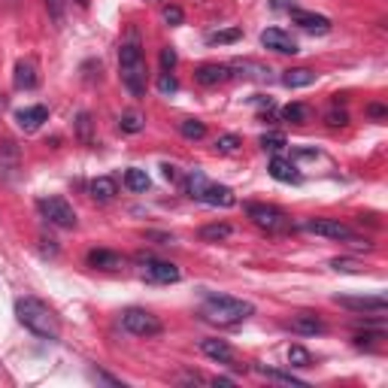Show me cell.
<instances>
[{
    "label": "cell",
    "mask_w": 388,
    "mask_h": 388,
    "mask_svg": "<svg viewBox=\"0 0 388 388\" xmlns=\"http://www.w3.org/2000/svg\"><path fill=\"white\" fill-rule=\"evenodd\" d=\"M16 318L18 325H25L31 334H37L43 340H58L61 337V322L49 303H43L37 298H18L16 301Z\"/></svg>",
    "instance_id": "obj_1"
},
{
    "label": "cell",
    "mask_w": 388,
    "mask_h": 388,
    "mask_svg": "<svg viewBox=\"0 0 388 388\" xmlns=\"http://www.w3.org/2000/svg\"><path fill=\"white\" fill-rule=\"evenodd\" d=\"M255 313V306L249 301L231 298V294H207L200 306V316L212 325H239Z\"/></svg>",
    "instance_id": "obj_2"
},
{
    "label": "cell",
    "mask_w": 388,
    "mask_h": 388,
    "mask_svg": "<svg viewBox=\"0 0 388 388\" xmlns=\"http://www.w3.org/2000/svg\"><path fill=\"white\" fill-rule=\"evenodd\" d=\"M119 76H122V85L131 91L134 97H143L146 95V58H143V49L136 40L122 43L119 49Z\"/></svg>",
    "instance_id": "obj_3"
},
{
    "label": "cell",
    "mask_w": 388,
    "mask_h": 388,
    "mask_svg": "<svg viewBox=\"0 0 388 388\" xmlns=\"http://www.w3.org/2000/svg\"><path fill=\"white\" fill-rule=\"evenodd\" d=\"M185 194L191 200H200L207 207H234L237 198L227 185H219V182H210L203 170H191L185 176Z\"/></svg>",
    "instance_id": "obj_4"
},
{
    "label": "cell",
    "mask_w": 388,
    "mask_h": 388,
    "mask_svg": "<svg viewBox=\"0 0 388 388\" xmlns=\"http://www.w3.org/2000/svg\"><path fill=\"white\" fill-rule=\"evenodd\" d=\"M122 325L124 330H131L134 337H158L164 330L161 318L152 316L149 310H140V306H131V310L122 313Z\"/></svg>",
    "instance_id": "obj_5"
},
{
    "label": "cell",
    "mask_w": 388,
    "mask_h": 388,
    "mask_svg": "<svg viewBox=\"0 0 388 388\" xmlns=\"http://www.w3.org/2000/svg\"><path fill=\"white\" fill-rule=\"evenodd\" d=\"M246 212L258 227H264L270 234H279V231H289L291 219L285 215L279 207H270V203H246Z\"/></svg>",
    "instance_id": "obj_6"
},
{
    "label": "cell",
    "mask_w": 388,
    "mask_h": 388,
    "mask_svg": "<svg viewBox=\"0 0 388 388\" xmlns=\"http://www.w3.org/2000/svg\"><path fill=\"white\" fill-rule=\"evenodd\" d=\"M140 264V276L146 282H158V285H170V282H179L182 279V270L170 261H158V258H149V255H140L136 258Z\"/></svg>",
    "instance_id": "obj_7"
},
{
    "label": "cell",
    "mask_w": 388,
    "mask_h": 388,
    "mask_svg": "<svg viewBox=\"0 0 388 388\" xmlns=\"http://www.w3.org/2000/svg\"><path fill=\"white\" fill-rule=\"evenodd\" d=\"M37 207L43 212V219H49V225L58 227H76V212L64 198H40Z\"/></svg>",
    "instance_id": "obj_8"
},
{
    "label": "cell",
    "mask_w": 388,
    "mask_h": 388,
    "mask_svg": "<svg viewBox=\"0 0 388 388\" xmlns=\"http://www.w3.org/2000/svg\"><path fill=\"white\" fill-rule=\"evenodd\" d=\"M301 231L306 234H316V237H325V239H355L352 227L343 225L340 219H306L298 225Z\"/></svg>",
    "instance_id": "obj_9"
},
{
    "label": "cell",
    "mask_w": 388,
    "mask_h": 388,
    "mask_svg": "<svg viewBox=\"0 0 388 388\" xmlns=\"http://www.w3.org/2000/svg\"><path fill=\"white\" fill-rule=\"evenodd\" d=\"M340 306L346 310H355V313H373V316H382L388 310V301L382 294H364V298H334Z\"/></svg>",
    "instance_id": "obj_10"
},
{
    "label": "cell",
    "mask_w": 388,
    "mask_h": 388,
    "mask_svg": "<svg viewBox=\"0 0 388 388\" xmlns=\"http://www.w3.org/2000/svg\"><path fill=\"white\" fill-rule=\"evenodd\" d=\"M261 43H264L267 49L279 52V55H298V52H301L291 33H285V31H279V28H267L264 33H261Z\"/></svg>",
    "instance_id": "obj_11"
},
{
    "label": "cell",
    "mask_w": 388,
    "mask_h": 388,
    "mask_svg": "<svg viewBox=\"0 0 388 388\" xmlns=\"http://www.w3.org/2000/svg\"><path fill=\"white\" fill-rule=\"evenodd\" d=\"M289 16H291L294 25L303 28V31H310V33H328L330 31V18H325V16L306 13V9H289Z\"/></svg>",
    "instance_id": "obj_12"
},
{
    "label": "cell",
    "mask_w": 388,
    "mask_h": 388,
    "mask_svg": "<svg viewBox=\"0 0 388 388\" xmlns=\"http://www.w3.org/2000/svg\"><path fill=\"white\" fill-rule=\"evenodd\" d=\"M200 352L207 358L212 361H219V364H234V349L225 343V340H215V337H207V340H200ZM234 367H239V364H234Z\"/></svg>",
    "instance_id": "obj_13"
},
{
    "label": "cell",
    "mask_w": 388,
    "mask_h": 388,
    "mask_svg": "<svg viewBox=\"0 0 388 388\" xmlns=\"http://www.w3.org/2000/svg\"><path fill=\"white\" fill-rule=\"evenodd\" d=\"M194 79H198L200 85H207V88L222 85V82L231 79V67H227V64H200L198 73H194Z\"/></svg>",
    "instance_id": "obj_14"
},
{
    "label": "cell",
    "mask_w": 388,
    "mask_h": 388,
    "mask_svg": "<svg viewBox=\"0 0 388 388\" xmlns=\"http://www.w3.org/2000/svg\"><path fill=\"white\" fill-rule=\"evenodd\" d=\"M45 119H49V109H45V107H25V109L16 112V124L21 131H28V134L37 131Z\"/></svg>",
    "instance_id": "obj_15"
},
{
    "label": "cell",
    "mask_w": 388,
    "mask_h": 388,
    "mask_svg": "<svg viewBox=\"0 0 388 388\" xmlns=\"http://www.w3.org/2000/svg\"><path fill=\"white\" fill-rule=\"evenodd\" d=\"M291 330L294 334H303V337H316V334H322L325 330V325L316 313H298L291 318Z\"/></svg>",
    "instance_id": "obj_16"
},
{
    "label": "cell",
    "mask_w": 388,
    "mask_h": 388,
    "mask_svg": "<svg viewBox=\"0 0 388 388\" xmlns=\"http://www.w3.org/2000/svg\"><path fill=\"white\" fill-rule=\"evenodd\" d=\"M88 264L91 267H100V270H119V267H124V255L109 252V249H91V252H88Z\"/></svg>",
    "instance_id": "obj_17"
},
{
    "label": "cell",
    "mask_w": 388,
    "mask_h": 388,
    "mask_svg": "<svg viewBox=\"0 0 388 388\" xmlns=\"http://www.w3.org/2000/svg\"><path fill=\"white\" fill-rule=\"evenodd\" d=\"M267 170L276 182H301V173H298V167H294V161H289V158H282V155L273 158Z\"/></svg>",
    "instance_id": "obj_18"
},
{
    "label": "cell",
    "mask_w": 388,
    "mask_h": 388,
    "mask_svg": "<svg viewBox=\"0 0 388 388\" xmlns=\"http://www.w3.org/2000/svg\"><path fill=\"white\" fill-rule=\"evenodd\" d=\"M316 82V70H310V67H291V70L282 73V85L285 88H306Z\"/></svg>",
    "instance_id": "obj_19"
},
{
    "label": "cell",
    "mask_w": 388,
    "mask_h": 388,
    "mask_svg": "<svg viewBox=\"0 0 388 388\" xmlns=\"http://www.w3.org/2000/svg\"><path fill=\"white\" fill-rule=\"evenodd\" d=\"M88 191H91V198L100 200V203H107V200H112V198L119 194L116 179H109V176H97V179L88 185Z\"/></svg>",
    "instance_id": "obj_20"
},
{
    "label": "cell",
    "mask_w": 388,
    "mask_h": 388,
    "mask_svg": "<svg viewBox=\"0 0 388 388\" xmlns=\"http://www.w3.org/2000/svg\"><path fill=\"white\" fill-rule=\"evenodd\" d=\"M16 88H37V67H33V61H18L16 64Z\"/></svg>",
    "instance_id": "obj_21"
},
{
    "label": "cell",
    "mask_w": 388,
    "mask_h": 388,
    "mask_svg": "<svg viewBox=\"0 0 388 388\" xmlns=\"http://www.w3.org/2000/svg\"><path fill=\"white\" fill-rule=\"evenodd\" d=\"M152 182H149V173L140 167H131L128 173H124V188H131V191H146Z\"/></svg>",
    "instance_id": "obj_22"
},
{
    "label": "cell",
    "mask_w": 388,
    "mask_h": 388,
    "mask_svg": "<svg viewBox=\"0 0 388 388\" xmlns=\"http://www.w3.org/2000/svg\"><path fill=\"white\" fill-rule=\"evenodd\" d=\"M227 237H231V225H225V222L200 227V239H207V243H219V239H227Z\"/></svg>",
    "instance_id": "obj_23"
},
{
    "label": "cell",
    "mask_w": 388,
    "mask_h": 388,
    "mask_svg": "<svg viewBox=\"0 0 388 388\" xmlns=\"http://www.w3.org/2000/svg\"><path fill=\"white\" fill-rule=\"evenodd\" d=\"M258 373L264 376V379H273V382H282V385H306L301 376H294V373H285V370H270V367H258Z\"/></svg>",
    "instance_id": "obj_24"
},
{
    "label": "cell",
    "mask_w": 388,
    "mask_h": 388,
    "mask_svg": "<svg viewBox=\"0 0 388 388\" xmlns=\"http://www.w3.org/2000/svg\"><path fill=\"white\" fill-rule=\"evenodd\" d=\"M179 134L185 136V140H203V136H207V124L198 119H185V122H179Z\"/></svg>",
    "instance_id": "obj_25"
},
{
    "label": "cell",
    "mask_w": 388,
    "mask_h": 388,
    "mask_svg": "<svg viewBox=\"0 0 388 388\" xmlns=\"http://www.w3.org/2000/svg\"><path fill=\"white\" fill-rule=\"evenodd\" d=\"M282 119L291 122V124H306V122H310V107H303V104H289V107L282 109Z\"/></svg>",
    "instance_id": "obj_26"
},
{
    "label": "cell",
    "mask_w": 388,
    "mask_h": 388,
    "mask_svg": "<svg viewBox=\"0 0 388 388\" xmlns=\"http://www.w3.org/2000/svg\"><path fill=\"white\" fill-rule=\"evenodd\" d=\"M239 37H243V31H239V28H225V31L207 33V43L210 45H225V43H237Z\"/></svg>",
    "instance_id": "obj_27"
},
{
    "label": "cell",
    "mask_w": 388,
    "mask_h": 388,
    "mask_svg": "<svg viewBox=\"0 0 388 388\" xmlns=\"http://www.w3.org/2000/svg\"><path fill=\"white\" fill-rule=\"evenodd\" d=\"M289 364L291 367H313V355L303 346H291L289 349Z\"/></svg>",
    "instance_id": "obj_28"
},
{
    "label": "cell",
    "mask_w": 388,
    "mask_h": 388,
    "mask_svg": "<svg viewBox=\"0 0 388 388\" xmlns=\"http://www.w3.org/2000/svg\"><path fill=\"white\" fill-rule=\"evenodd\" d=\"M239 149V136L237 134H222L219 140H215V152H222V155H231Z\"/></svg>",
    "instance_id": "obj_29"
},
{
    "label": "cell",
    "mask_w": 388,
    "mask_h": 388,
    "mask_svg": "<svg viewBox=\"0 0 388 388\" xmlns=\"http://www.w3.org/2000/svg\"><path fill=\"white\" fill-rule=\"evenodd\" d=\"M76 131H79V140H82V143H95V140H91V116H88V112H79V119H76Z\"/></svg>",
    "instance_id": "obj_30"
},
{
    "label": "cell",
    "mask_w": 388,
    "mask_h": 388,
    "mask_svg": "<svg viewBox=\"0 0 388 388\" xmlns=\"http://www.w3.org/2000/svg\"><path fill=\"white\" fill-rule=\"evenodd\" d=\"M261 146H264V149H270V152H279V149H285V136H282L279 131H270V134L261 136Z\"/></svg>",
    "instance_id": "obj_31"
},
{
    "label": "cell",
    "mask_w": 388,
    "mask_h": 388,
    "mask_svg": "<svg viewBox=\"0 0 388 388\" xmlns=\"http://www.w3.org/2000/svg\"><path fill=\"white\" fill-rule=\"evenodd\" d=\"M158 91H161V95H176V91H179V82H176V76L164 70L161 76H158Z\"/></svg>",
    "instance_id": "obj_32"
},
{
    "label": "cell",
    "mask_w": 388,
    "mask_h": 388,
    "mask_svg": "<svg viewBox=\"0 0 388 388\" xmlns=\"http://www.w3.org/2000/svg\"><path fill=\"white\" fill-rule=\"evenodd\" d=\"M45 9H49V16L55 25H64V0H45Z\"/></svg>",
    "instance_id": "obj_33"
},
{
    "label": "cell",
    "mask_w": 388,
    "mask_h": 388,
    "mask_svg": "<svg viewBox=\"0 0 388 388\" xmlns=\"http://www.w3.org/2000/svg\"><path fill=\"white\" fill-rule=\"evenodd\" d=\"M122 131H128V134H140V131H143V119L136 116V112H128V116H122Z\"/></svg>",
    "instance_id": "obj_34"
},
{
    "label": "cell",
    "mask_w": 388,
    "mask_h": 388,
    "mask_svg": "<svg viewBox=\"0 0 388 388\" xmlns=\"http://www.w3.org/2000/svg\"><path fill=\"white\" fill-rule=\"evenodd\" d=\"M176 64H179V55H176V49H170V45H167V49H161V67H164V70L170 73Z\"/></svg>",
    "instance_id": "obj_35"
},
{
    "label": "cell",
    "mask_w": 388,
    "mask_h": 388,
    "mask_svg": "<svg viewBox=\"0 0 388 388\" xmlns=\"http://www.w3.org/2000/svg\"><path fill=\"white\" fill-rule=\"evenodd\" d=\"M325 119H328V124H330V128H343V124H349V116H346L343 109H330Z\"/></svg>",
    "instance_id": "obj_36"
},
{
    "label": "cell",
    "mask_w": 388,
    "mask_h": 388,
    "mask_svg": "<svg viewBox=\"0 0 388 388\" xmlns=\"http://www.w3.org/2000/svg\"><path fill=\"white\" fill-rule=\"evenodd\" d=\"M182 18H185V16H182V9L179 6H164V21H167V25H182Z\"/></svg>",
    "instance_id": "obj_37"
},
{
    "label": "cell",
    "mask_w": 388,
    "mask_h": 388,
    "mask_svg": "<svg viewBox=\"0 0 388 388\" xmlns=\"http://www.w3.org/2000/svg\"><path fill=\"white\" fill-rule=\"evenodd\" d=\"M91 379H97V382H107V385H122L116 376H109V373H104V370H91Z\"/></svg>",
    "instance_id": "obj_38"
},
{
    "label": "cell",
    "mask_w": 388,
    "mask_h": 388,
    "mask_svg": "<svg viewBox=\"0 0 388 388\" xmlns=\"http://www.w3.org/2000/svg\"><path fill=\"white\" fill-rule=\"evenodd\" d=\"M161 170H164V179H170V182L179 179V173H176V167H173V164H164Z\"/></svg>",
    "instance_id": "obj_39"
},
{
    "label": "cell",
    "mask_w": 388,
    "mask_h": 388,
    "mask_svg": "<svg viewBox=\"0 0 388 388\" xmlns=\"http://www.w3.org/2000/svg\"><path fill=\"white\" fill-rule=\"evenodd\" d=\"M367 112H370L373 119H385V107H370Z\"/></svg>",
    "instance_id": "obj_40"
},
{
    "label": "cell",
    "mask_w": 388,
    "mask_h": 388,
    "mask_svg": "<svg viewBox=\"0 0 388 388\" xmlns=\"http://www.w3.org/2000/svg\"><path fill=\"white\" fill-rule=\"evenodd\" d=\"M76 4H79V6H85V4H88V0H76Z\"/></svg>",
    "instance_id": "obj_41"
}]
</instances>
